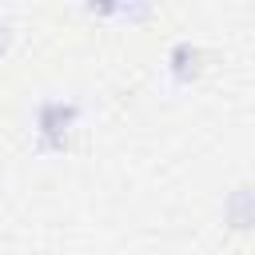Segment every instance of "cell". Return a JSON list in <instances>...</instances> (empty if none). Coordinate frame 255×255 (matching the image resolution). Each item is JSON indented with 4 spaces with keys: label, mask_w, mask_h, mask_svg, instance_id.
<instances>
[{
    "label": "cell",
    "mask_w": 255,
    "mask_h": 255,
    "mask_svg": "<svg viewBox=\"0 0 255 255\" xmlns=\"http://www.w3.org/2000/svg\"><path fill=\"white\" fill-rule=\"evenodd\" d=\"M12 44H16V24H12L8 12H0V56H8Z\"/></svg>",
    "instance_id": "5b68a950"
},
{
    "label": "cell",
    "mask_w": 255,
    "mask_h": 255,
    "mask_svg": "<svg viewBox=\"0 0 255 255\" xmlns=\"http://www.w3.org/2000/svg\"><path fill=\"white\" fill-rule=\"evenodd\" d=\"M88 16L96 20H128V24H139V20H151V4H139V0H112V4H84Z\"/></svg>",
    "instance_id": "3957f363"
},
{
    "label": "cell",
    "mask_w": 255,
    "mask_h": 255,
    "mask_svg": "<svg viewBox=\"0 0 255 255\" xmlns=\"http://www.w3.org/2000/svg\"><path fill=\"white\" fill-rule=\"evenodd\" d=\"M163 72H167V80H171L175 88L195 84L199 72H203V48L191 44V40H175V44L167 48V56H163Z\"/></svg>",
    "instance_id": "7a4b0ae2"
},
{
    "label": "cell",
    "mask_w": 255,
    "mask_h": 255,
    "mask_svg": "<svg viewBox=\"0 0 255 255\" xmlns=\"http://www.w3.org/2000/svg\"><path fill=\"white\" fill-rule=\"evenodd\" d=\"M223 215H227V223H231L235 231H247V227L255 223V195H251V187H247V183H239V187L227 195Z\"/></svg>",
    "instance_id": "277c9868"
},
{
    "label": "cell",
    "mask_w": 255,
    "mask_h": 255,
    "mask_svg": "<svg viewBox=\"0 0 255 255\" xmlns=\"http://www.w3.org/2000/svg\"><path fill=\"white\" fill-rule=\"evenodd\" d=\"M84 120V108L64 96H44L32 108V143L44 155H60L72 147V135Z\"/></svg>",
    "instance_id": "6da1fadb"
}]
</instances>
